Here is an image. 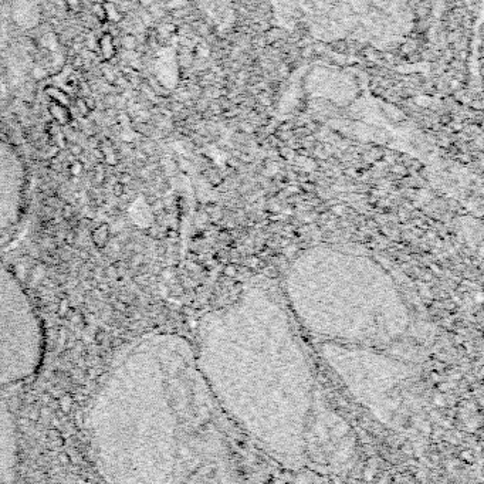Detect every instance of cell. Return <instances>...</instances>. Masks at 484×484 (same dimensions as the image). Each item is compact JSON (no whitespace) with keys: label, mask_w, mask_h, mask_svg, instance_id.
<instances>
[{"label":"cell","mask_w":484,"mask_h":484,"mask_svg":"<svg viewBox=\"0 0 484 484\" xmlns=\"http://www.w3.org/2000/svg\"><path fill=\"white\" fill-rule=\"evenodd\" d=\"M92 14H94V17H95L99 23H107L106 10H104L102 2H95V3L92 5Z\"/></svg>","instance_id":"obj_9"},{"label":"cell","mask_w":484,"mask_h":484,"mask_svg":"<svg viewBox=\"0 0 484 484\" xmlns=\"http://www.w3.org/2000/svg\"><path fill=\"white\" fill-rule=\"evenodd\" d=\"M182 369L174 344L145 337L115 357L87 416L92 459L111 483H161L175 477Z\"/></svg>","instance_id":"obj_1"},{"label":"cell","mask_w":484,"mask_h":484,"mask_svg":"<svg viewBox=\"0 0 484 484\" xmlns=\"http://www.w3.org/2000/svg\"><path fill=\"white\" fill-rule=\"evenodd\" d=\"M44 332L27 293L0 263V388L33 376L43 361Z\"/></svg>","instance_id":"obj_2"},{"label":"cell","mask_w":484,"mask_h":484,"mask_svg":"<svg viewBox=\"0 0 484 484\" xmlns=\"http://www.w3.org/2000/svg\"><path fill=\"white\" fill-rule=\"evenodd\" d=\"M102 5L106 10L107 23H120L124 19V14L114 2H102Z\"/></svg>","instance_id":"obj_8"},{"label":"cell","mask_w":484,"mask_h":484,"mask_svg":"<svg viewBox=\"0 0 484 484\" xmlns=\"http://www.w3.org/2000/svg\"><path fill=\"white\" fill-rule=\"evenodd\" d=\"M65 5H67V9L78 12L81 7V0H65Z\"/></svg>","instance_id":"obj_12"},{"label":"cell","mask_w":484,"mask_h":484,"mask_svg":"<svg viewBox=\"0 0 484 484\" xmlns=\"http://www.w3.org/2000/svg\"><path fill=\"white\" fill-rule=\"evenodd\" d=\"M49 113L50 115H51L53 121L56 122L57 125L60 126H68L71 120H73L70 108H68V107L60 106V104H57V102H51V104H50Z\"/></svg>","instance_id":"obj_5"},{"label":"cell","mask_w":484,"mask_h":484,"mask_svg":"<svg viewBox=\"0 0 484 484\" xmlns=\"http://www.w3.org/2000/svg\"><path fill=\"white\" fill-rule=\"evenodd\" d=\"M73 106L76 107V110H77L78 114H80L81 117H87L88 114L91 113V111L88 110V107H87V104H85L84 97H83V98L73 99Z\"/></svg>","instance_id":"obj_10"},{"label":"cell","mask_w":484,"mask_h":484,"mask_svg":"<svg viewBox=\"0 0 484 484\" xmlns=\"http://www.w3.org/2000/svg\"><path fill=\"white\" fill-rule=\"evenodd\" d=\"M19 446L12 410L0 399V483H12L17 476Z\"/></svg>","instance_id":"obj_4"},{"label":"cell","mask_w":484,"mask_h":484,"mask_svg":"<svg viewBox=\"0 0 484 484\" xmlns=\"http://www.w3.org/2000/svg\"><path fill=\"white\" fill-rule=\"evenodd\" d=\"M71 149H73L74 154H78V152H80V147H78V145H71Z\"/></svg>","instance_id":"obj_15"},{"label":"cell","mask_w":484,"mask_h":484,"mask_svg":"<svg viewBox=\"0 0 484 484\" xmlns=\"http://www.w3.org/2000/svg\"><path fill=\"white\" fill-rule=\"evenodd\" d=\"M46 94H47V97H49L53 102H57V104H60V106L68 107V108L73 106L71 95H68L67 92L63 91V90L58 88V87H54V85L46 87Z\"/></svg>","instance_id":"obj_7"},{"label":"cell","mask_w":484,"mask_h":484,"mask_svg":"<svg viewBox=\"0 0 484 484\" xmlns=\"http://www.w3.org/2000/svg\"><path fill=\"white\" fill-rule=\"evenodd\" d=\"M122 47H124V49L125 50H128V51H132L133 49H135V47H136V37H135V36H132V34H125L124 36V37H122Z\"/></svg>","instance_id":"obj_11"},{"label":"cell","mask_w":484,"mask_h":484,"mask_svg":"<svg viewBox=\"0 0 484 484\" xmlns=\"http://www.w3.org/2000/svg\"><path fill=\"white\" fill-rule=\"evenodd\" d=\"M84 101L90 111H94V110H95V107H97L95 106V99L91 98V97H84Z\"/></svg>","instance_id":"obj_13"},{"label":"cell","mask_w":484,"mask_h":484,"mask_svg":"<svg viewBox=\"0 0 484 484\" xmlns=\"http://www.w3.org/2000/svg\"><path fill=\"white\" fill-rule=\"evenodd\" d=\"M101 51V56L104 57L106 61L113 60L115 54H117V50H115V43H114V37L110 33H104V34L99 37V40L97 42Z\"/></svg>","instance_id":"obj_6"},{"label":"cell","mask_w":484,"mask_h":484,"mask_svg":"<svg viewBox=\"0 0 484 484\" xmlns=\"http://www.w3.org/2000/svg\"><path fill=\"white\" fill-rule=\"evenodd\" d=\"M23 212V190L19 175L0 165V245L14 232Z\"/></svg>","instance_id":"obj_3"},{"label":"cell","mask_w":484,"mask_h":484,"mask_svg":"<svg viewBox=\"0 0 484 484\" xmlns=\"http://www.w3.org/2000/svg\"><path fill=\"white\" fill-rule=\"evenodd\" d=\"M106 101L108 102V106L113 107L114 104L117 102V98H115L114 95H111V94H108V95H106Z\"/></svg>","instance_id":"obj_14"}]
</instances>
